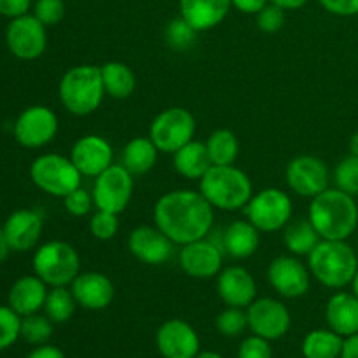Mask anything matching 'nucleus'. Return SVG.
Returning <instances> with one entry per match:
<instances>
[{
	"mask_svg": "<svg viewBox=\"0 0 358 358\" xmlns=\"http://www.w3.org/2000/svg\"><path fill=\"white\" fill-rule=\"evenodd\" d=\"M154 224L175 245L184 247L208 236L213 226V206L199 191L177 189L156 201Z\"/></svg>",
	"mask_w": 358,
	"mask_h": 358,
	"instance_id": "f257e3e1",
	"label": "nucleus"
},
{
	"mask_svg": "<svg viewBox=\"0 0 358 358\" xmlns=\"http://www.w3.org/2000/svg\"><path fill=\"white\" fill-rule=\"evenodd\" d=\"M308 219L322 240L346 241L358 226L355 198L336 189H325L311 199Z\"/></svg>",
	"mask_w": 358,
	"mask_h": 358,
	"instance_id": "f03ea898",
	"label": "nucleus"
},
{
	"mask_svg": "<svg viewBox=\"0 0 358 358\" xmlns=\"http://www.w3.org/2000/svg\"><path fill=\"white\" fill-rule=\"evenodd\" d=\"M311 276L327 289H345L358 269L355 250L346 241L320 240L308 255Z\"/></svg>",
	"mask_w": 358,
	"mask_h": 358,
	"instance_id": "7ed1b4c3",
	"label": "nucleus"
},
{
	"mask_svg": "<svg viewBox=\"0 0 358 358\" xmlns=\"http://www.w3.org/2000/svg\"><path fill=\"white\" fill-rule=\"evenodd\" d=\"M199 192L208 199L213 208L236 212L247 206L254 196V187L248 175L234 164L227 166L212 164L205 177L199 180Z\"/></svg>",
	"mask_w": 358,
	"mask_h": 358,
	"instance_id": "20e7f679",
	"label": "nucleus"
},
{
	"mask_svg": "<svg viewBox=\"0 0 358 358\" xmlns=\"http://www.w3.org/2000/svg\"><path fill=\"white\" fill-rule=\"evenodd\" d=\"M59 101L73 115H90L105 96L101 69L94 65H76L63 73L58 86Z\"/></svg>",
	"mask_w": 358,
	"mask_h": 358,
	"instance_id": "39448f33",
	"label": "nucleus"
},
{
	"mask_svg": "<svg viewBox=\"0 0 358 358\" xmlns=\"http://www.w3.org/2000/svg\"><path fill=\"white\" fill-rule=\"evenodd\" d=\"M34 273L51 287H69L80 273V257L66 241H48L35 250Z\"/></svg>",
	"mask_w": 358,
	"mask_h": 358,
	"instance_id": "423d86ee",
	"label": "nucleus"
},
{
	"mask_svg": "<svg viewBox=\"0 0 358 358\" xmlns=\"http://www.w3.org/2000/svg\"><path fill=\"white\" fill-rule=\"evenodd\" d=\"M30 178L45 194L65 198L80 187V171L70 157L62 154H42L35 157L30 166Z\"/></svg>",
	"mask_w": 358,
	"mask_h": 358,
	"instance_id": "0eeeda50",
	"label": "nucleus"
},
{
	"mask_svg": "<svg viewBox=\"0 0 358 358\" xmlns=\"http://www.w3.org/2000/svg\"><path fill=\"white\" fill-rule=\"evenodd\" d=\"M245 215L261 233H275L290 222L294 213L292 198L276 187L255 192L245 206Z\"/></svg>",
	"mask_w": 358,
	"mask_h": 358,
	"instance_id": "6e6552de",
	"label": "nucleus"
},
{
	"mask_svg": "<svg viewBox=\"0 0 358 358\" xmlns=\"http://www.w3.org/2000/svg\"><path fill=\"white\" fill-rule=\"evenodd\" d=\"M196 119L187 108L170 107L159 112L150 122L149 136L159 152L175 154L194 140Z\"/></svg>",
	"mask_w": 358,
	"mask_h": 358,
	"instance_id": "1a4fd4ad",
	"label": "nucleus"
},
{
	"mask_svg": "<svg viewBox=\"0 0 358 358\" xmlns=\"http://www.w3.org/2000/svg\"><path fill=\"white\" fill-rule=\"evenodd\" d=\"M135 180L122 164H112L94 177L93 199L98 210L110 213H122L128 208L133 196Z\"/></svg>",
	"mask_w": 358,
	"mask_h": 358,
	"instance_id": "9d476101",
	"label": "nucleus"
},
{
	"mask_svg": "<svg viewBox=\"0 0 358 358\" xmlns=\"http://www.w3.org/2000/svg\"><path fill=\"white\" fill-rule=\"evenodd\" d=\"M34 14H23L10 20L6 30V44L13 56L31 62L44 55L48 48V30Z\"/></svg>",
	"mask_w": 358,
	"mask_h": 358,
	"instance_id": "9b49d317",
	"label": "nucleus"
},
{
	"mask_svg": "<svg viewBox=\"0 0 358 358\" xmlns=\"http://www.w3.org/2000/svg\"><path fill=\"white\" fill-rule=\"evenodd\" d=\"M58 133V115L45 105H31L17 115L14 138L21 147L41 149L52 142Z\"/></svg>",
	"mask_w": 358,
	"mask_h": 358,
	"instance_id": "f8f14e48",
	"label": "nucleus"
},
{
	"mask_svg": "<svg viewBox=\"0 0 358 358\" xmlns=\"http://www.w3.org/2000/svg\"><path fill=\"white\" fill-rule=\"evenodd\" d=\"M248 327L255 336L276 341L287 336L292 325L290 311L282 301L273 297H261L255 299L247 310Z\"/></svg>",
	"mask_w": 358,
	"mask_h": 358,
	"instance_id": "ddd939ff",
	"label": "nucleus"
},
{
	"mask_svg": "<svg viewBox=\"0 0 358 358\" xmlns=\"http://www.w3.org/2000/svg\"><path fill=\"white\" fill-rule=\"evenodd\" d=\"M268 282L278 296L297 299L310 290L311 273L296 255H280L269 262Z\"/></svg>",
	"mask_w": 358,
	"mask_h": 358,
	"instance_id": "4468645a",
	"label": "nucleus"
},
{
	"mask_svg": "<svg viewBox=\"0 0 358 358\" xmlns=\"http://www.w3.org/2000/svg\"><path fill=\"white\" fill-rule=\"evenodd\" d=\"M285 180L297 196L313 199L329 189V168L320 157L297 156L287 164Z\"/></svg>",
	"mask_w": 358,
	"mask_h": 358,
	"instance_id": "2eb2a0df",
	"label": "nucleus"
},
{
	"mask_svg": "<svg viewBox=\"0 0 358 358\" xmlns=\"http://www.w3.org/2000/svg\"><path fill=\"white\" fill-rule=\"evenodd\" d=\"M222 247L208 238H201L182 247L180 268L187 276L208 280L222 271Z\"/></svg>",
	"mask_w": 358,
	"mask_h": 358,
	"instance_id": "dca6fc26",
	"label": "nucleus"
},
{
	"mask_svg": "<svg viewBox=\"0 0 358 358\" xmlns=\"http://www.w3.org/2000/svg\"><path fill=\"white\" fill-rule=\"evenodd\" d=\"M156 345L163 358H194L199 353V336L191 324L171 318L157 329Z\"/></svg>",
	"mask_w": 358,
	"mask_h": 358,
	"instance_id": "f3484780",
	"label": "nucleus"
},
{
	"mask_svg": "<svg viewBox=\"0 0 358 358\" xmlns=\"http://www.w3.org/2000/svg\"><path fill=\"white\" fill-rule=\"evenodd\" d=\"M173 241L157 226H138L129 233L128 248L135 259L147 266H161L173 255Z\"/></svg>",
	"mask_w": 358,
	"mask_h": 358,
	"instance_id": "a211bd4d",
	"label": "nucleus"
},
{
	"mask_svg": "<svg viewBox=\"0 0 358 358\" xmlns=\"http://www.w3.org/2000/svg\"><path fill=\"white\" fill-rule=\"evenodd\" d=\"M112 157L114 150L110 142L100 135L80 136L70 150V159L83 177H98L112 166Z\"/></svg>",
	"mask_w": 358,
	"mask_h": 358,
	"instance_id": "6ab92c4d",
	"label": "nucleus"
},
{
	"mask_svg": "<svg viewBox=\"0 0 358 358\" xmlns=\"http://www.w3.org/2000/svg\"><path fill=\"white\" fill-rule=\"evenodd\" d=\"M217 294L227 306L248 308L257 296V283L250 271L241 266H229L217 275Z\"/></svg>",
	"mask_w": 358,
	"mask_h": 358,
	"instance_id": "aec40b11",
	"label": "nucleus"
},
{
	"mask_svg": "<svg viewBox=\"0 0 358 358\" xmlns=\"http://www.w3.org/2000/svg\"><path fill=\"white\" fill-rule=\"evenodd\" d=\"M70 290L77 304L90 311L105 310L110 306L115 296L114 283L108 276L98 271L79 273V276L70 283Z\"/></svg>",
	"mask_w": 358,
	"mask_h": 358,
	"instance_id": "412c9836",
	"label": "nucleus"
},
{
	"mask_svg": "<svg viewBox=\"0 0 358 358\" xmlns=\"http://www.w3.org/2000/svg\"><path fill=\"white\" fill-rule=\"evenodd\" d=\"M3 233L13 252H30L42 236V217L35 210H16L7 217Z\"/></svg>",
	"mask_w": 358,
	"mask_h": 358,
	"instance_id": "4be33fe9",
	"label": "nucleus"
},
{
	"mask_svg": "<svg viewBox=\"0 0 358 358\" xmlns=\"http://www.w3.org/2000/svg\"><path fill=\"white\" fill-rule=\"evenodd\" d=\"M180 16L194 30L206 31L222 23L229 14L231 0H180Z\"/></svg>",
	"mask_w": 358,
	"mask_h": 358,
	"instance_id": "5701e85b",
	"label": "nucleus"
},
{
	"mask_svg": "<svg viewBox=\"0 0 358 358\" xmlns=\"http://www.w3.org/2000/svg\"><path fill=\"white\" fill-rule=\"evenodd\" d=\"M48 292V285L37 275L21 276L10 287L7 303L20 317H27L44 310Z\"/></svg>",
	"mask_w": 358,
	"mask_h": 358,
	"instance_id": "b1692460",
	"label": "nucleus"
},
{
	"mask_svg": "<svg viewBox=\"0 0 358 358\" xmlns=\"http://www.w3.org/2000/svg\"><path fill=\"white\" fill-rule=\"evenodd\" d=\"M325 318L329 329L343 338L358 334V297L348 292L334 294L325 306Z\"/></svg>",
	"mask_w": 358,
	"mask_h": 358,
	"instance_id": "393cba45",
	"label": "nucleus"
},
{
	"mask_svg": "<svg viewBox=\"0 0 358 358\" xmlns=\"http://www.w3.org/2000/svg\"><path fill=\"white\" fill-rule=\"evenodd\" d=\"M261 231L250 220H234L222 234V250L233 259H248L257 252Z\"/></svg>",
	"mask_w": 358,
	"mask_h": 358,
	"instance_id": "a878e982",
	"label": "nucleus"
},
{
	"mask_svg": "<svg viewBox=\"0 0 358 358\" xmlns=\"http://www.w3.org/2000/svg\"><path fill=\"white\" fill-rule=\"evenodd\" d=\"M173 168L178 175L187 180H201L206 171L212 168L205 142L191 140L173 154Z\"/></svg>",
	"mask_w": 358,
	"mask_h": 358,
	"instance_id": "bb28decb",
	"label": "nucleus"
},
{
	"mask_svg": "<svg viewBox=\"0 0 358 358\" xmlns=\"http://www.w3.org/2000/svg\"><path fill=\"white\" fill-rule=\"evenodd\" d=\"M157 147L150 140V136H136L126 143L122 150V166L135 177L145 175L154 168L157 161Z\"/></svg>",
	"mask_w": 358,
	"mask_h": 358,
	"instance_id": "cd10ccee",
	"label": "nucleus"
},
{
	"mask_svg": "<svg viewBox=\"0 0 358 358\" xmlns=\"http://www.w3.org/2000/svg\"><path fill=\"white\" fill-rule=\"evenodd\" d=\"M320 234L317 233L311 220L299 217V219H290V222L283 227V243L287 250L296 257L301 255H310L313 248L320 243Z\"/></svg>",
	"mask_w": 358,
	"mask_h": 358,
	"instance_id": "c85d7f7f",
	"label": "nucleus"
},
{
	"mask_svg": "<svg viewBox=\"0 0 358 358\" xmlns=\"http://www.w3.org/2000/svg\"><path fill=\"white\" fill-rule=\"evenodd\" d=\"M101 69L105 94L114 100H126L136 87V77L133 70L122 62H107Z\"/></svg>",
	"mask_w": 358,
	"mask_h": 358,
	"instance_id": "c756f323",
	"label": "nucleus"
},
{
	"mask_svg": "<svg viewBox=\"0 0 358 358\" xmlns=\"http://www.w3.org/2000/svg\"><path fill=\"white\" fill-rule=\"evenodd\" d=\"M345 338L332 329H317L304 338L301 352L304 358H341Z\"/></svg>",
	"mask_w": 358,
	"mask_h": 358,
	"instance_id": "7c9ffc66",
	"label": "nucleus"
},
{
	"mask_svg": "<svg viewBox=\"0 0 358 358\" xmlns=\"http://www.w3.org/2000/svg\"><path fill=\"white\" fill-rule=\"evenodd\" d=\"M205 143L206 149H208V156L212 159V164H215V166L234 164V161L238 159L240 142H238V136L231 129H215Z\"/></svg>",
	"mask_w": 358,
	"mask_h": 358,
	"instance_id": "2f4dec72",
	"label": "nucleus"
},
{
	"mask_svg": "<svg viewBox=\"0 0 358 358\" xmlns=\"http://www.w3.org/2000/svg\"><path fill=\"white\" fill-rule=\"evenodd\" d=\"M77 306L79 304H77L72 290L66 287H52L45 297L44 311L52 324H65L73 317Z\"/></svg>",
	"mask_w": 358,
	"mask_h": 358,
	"instance_id": "473e14b6",
	"label": "nucleus"
},
{
	"mask_svg": "<svg viewBox=\"0 0 358 358\" xmlns=\"http://www.w3.org/2000/svg\"><path fill=\"white\" fill-rule=\"evenodd\" d=\"M199 31L194 30L182 16L173 17L164 28V41L173 51H187L194 45Z\"/></svg>",
	"mask_w": 358,
	"mask_h": 358,
	"instance_id": "72a5a7b5",
	"label": "nucleus"
},
{
	"mask_svg": "<svg viewBox=\"0 0 358 358\" xmlns=\"http://www.w3.org/2000/svg\"><path fill=\"white\" fill-rule=\"evenodd\" d=\"M52 336V322L48 315H27L21 317V338L35 346L45 345Z\"/></svg>",
	"mask_w": 358,
	"mask_h": 358,
	"instance_id": "f704fd0d",
	"label": "nucleus"
},
{
	"mask_svg": "<svg viewBox=\"0 0 358 358\" xmlns=\"http://www.w3.org/2000/svg\"><path fill=\"white\" fill-rule=\"evenodd\" d=\"M215 327L219 334L226 336V338H238L248 327L247 311H243V308L227 306L226 310L217 315Z\"/></svg>",
	"mask_w": 358,
	"mask_h": 358,
	"instance_id": "c9c22d12",
	"label": "nucleus"
},
{
	"mask_svg": "<svg viewBox=\"0 0 358 358\" xmlns=\"http://www.w3.org/2000/svg\"><path fill=\"white\" fill-rule=\"evenodd\" d=\"M336 187L350 196H358V157L350 154L336 166L334 171Z\"/></svg>",
	"mask_w": 358,
	"mask_h": 358,
	"instance_id": "e433bc0d",
	"label": "nucleus"
},
{
	"mask_svg": "<svg viewBox=\"0 0 358 358\" xmlns=\"http://www.w3.org/2000/svg\"><path fill=\"white\" fill-rule=\"evenodd\" d=\"M21 338V317L10 306H0V352Z\"/></svg>",
	"mask_w": 358,
	"mask_h": 358,
	"instance_id": "4c0bfd02",
	"label": "nucleus"
},
{
	"mask_svg": "<svg viewBox=\"0 0 358 358\" xmlns=\"http://www.w3.org/2000/svg\"><path fill=\"white\" fill-rule=\"evenodd\" d=\"M90 233L100 241L112 240L119 233V215L105 210H96V213H93L90 219Z\"/></svg>",
	"mask_w": 358,
	"mask_h": 358,
	"instance_id": "58836bf2",
	"label": "nucleus"
},
{
	"mask_svg": "<svg viewBox=\"0 0 358 358\" xmlns=\"http://www.w3.org/2000/svg\"><path fill=\"white\" fill-rule=\"evenodd\" d=\"M65 0H35L34 16L45 27H55L65 17Z\"/></svg>",
	"mask_w": 358,
	"mask_h": 358,
	"instance_id": "ea45409f",
	"label": "nucleus"
},
{
	"mask_svg": "<svg viewBox=\"0 0 358 358\" xmlns=\"http://www.w3.org/2000/svg\"><path fill=\"white\" fill-rule=\"evenodd\" d=\"M255 17H257V28L261 31H264V34H276V31H280L285 27L287 21L285 10L271 2L264 9L259 10L255 14Z\"/></svg>",
	"mask_w": 358,
	"mask_h": 358,
	"instance_id": "a19ab883",
	"label": "nucleus"
},
{
	"mask_svg": "<svg viewBox=\"0 0 358 358\" xmlns=\"http://www.w3.org/2000/svg\"><path fill=\"white\" fill-rule=\"evenodd\" d=\"M63 203H65V210L72 217H84L91 212L94 205L93 194L90 191L83 187H77L76 191H72L70 194H66L63 198Z\"/></svg>",
	"mask_w": 358,
	"mask_h": 358,
	"instance_id": "79ce46f5",
	"label": "nucleus"
},
{
	"mask_svg": "<svg viewBox=\"0 0 358 358\" xmlns=\"http://www.w3.org/2000/svg\"><path fill=\"white\" fill-rule=\"evenodd\" d=\"M271 341L261 338V336H250L243 339L238 348V358H273Z\"/></svg>",
	"mask_w": 358,
	"mask_h": 358,
	"instance_id": "37998d69",
	"label": "nucleus"
},
{
	"mask_svg": "<svg viewBox=\"0 0 358 358\" xmlns=\"http://www.w3.org/2000/svg\"><path fill=\"white\" fill-rule=\"evenodd\" d=\"M327 13L336 16H357L358 0H318Z\"/></svg>",
	"mask_w": 358,
	"mask_h": 358,
	"instance_id": "c03bdc74",
	"label": "nucleus"
},
{
	"mask_svg": "<svg viewBox=\"0 0 358 358\" xmlns=\"http://www.w3.org/2000/svg\"><path fill=\"white\" fill-rule=\"evenodd\" d=\"M30 7L31 0H0V16L14 20V17L28 14Z\"/></svg>",
	"mask_w": 358,
	"mask_h": 358,
	"instance_id": "a18cd8bd",
	"label": "nucleus"
},
{
	"mask_svg": "<svg viewBox=\"0 0 358 358\" xmlns=\"http://www.w3.org/2000/svg\"><path fill=\"white\" fill-rule=\"evenodd\" d=\"M233 7H236L243 14H257L259 10L264 9L269 0H231Z\"/></svg>",
	"mask_w": 358,
	"mask_h": 358,
	"instance_id": "49530a36",
	"label": "nucleus"
},
{
	"mask_svg": "<svg viewBox=\"0 0 358 358\" xmlns=\"http://www.w3.org/2000/svg\"><path fill=\"white\" fill-rule=\"evenodd\" d=\"M27 358H66L65 353L58 348V346L52 345H41L34 350V352L28 353Z\"/></svg>",
	"mask_w": 358,
	"mask_h": 358,
	"instance_id": "de8ad7c7",
	"label": "nucleus"
},
{
	"mask_svg": "<svg viewBox=\"0 0 358 358\" xmlns=\"http://www.w3.org/2000/svg\"><path fill=\"white\" fill-rule=\"evenodd\" d=\"M341 358H358V334L345 339Z\"/></svg>",
	"mask_w": 358,
	"mask_h": 358,
	"instance_id": "09e8293b",
	"label": "nucleus"
},
{
	"mask_svg": "<svg viewBox=\"0 0 358 358\" xmlns=\"http://www.w3.org/2000/svg\"><path fill=\"white\" fill-rule=\"evenodd\" d=\"M271 3H275V6L282 7L283 10H297L301 9V7L306 6L310 0H269Z\"/></svg>",
	"mask_w": 358,
	"mask_h": 358,
	"instance_id": "8fccbe9b",
	"label": "nucleus"
},
{
	"mask_svg": "<svg viewBox=\"0 0 358 358\" xmlns=\"http://www.w3.org/2000/svg\"><path fill=\"white\" fill-rule=\"evenodd\" d=\"M10 247H9V241H7L6 233H3V227H0V262L6 261L10 254Z\"/></svg>",
	"mask_w": 358,
	"mask_h": 358,
	"instance_id": "3c124183",
	"label": "nucleus"
},
{
	"mask_svg": "<svg viewBox=\"0 0 358 358\" xmlns=\"http://www.w3.org/2000/svg\"><path fill=\"white\" fill-rule=\"evenodd\" d=\"M348 147H350V154H352V156L358 157V131H355V133H353V135H352V138H350Z\"/></svg>",
	"mask_w": 358,
	"mask_h": 358,
	"instance_id": "603ef678",
	"label": "nucleus"
},
{
	"mask_svg": "<svg viewBox=\"0 0 358 358\" xmlns=\"http://www.w3.org/2000/svg\"><path fill=\"white\" fill-rule=\"evenodd\" d=\"M194 358H222V355L217 352H199Z\"/></svg>",
	"mask_w": 358,
	"mask_h": 358,
	"instance_id": "864d4df0",
	"label": "nucleus"
},
{
	"mask_svg": "<svg viewBox=\"0 0 358 358\" xmlns=\"http://www.w3.org/2000/svg\"><path fill=\"white\" fill-rule=\"evenodd\" d=\"M352 289H353V294L358 297V269L355 273V276H353V282H352Z\"/></svg>",
	"mask_w": 358,
	"mask_h": 358,
	"instance_id": "5fc2aeb1",
	"label": "nucleus"
}]
</instances>
